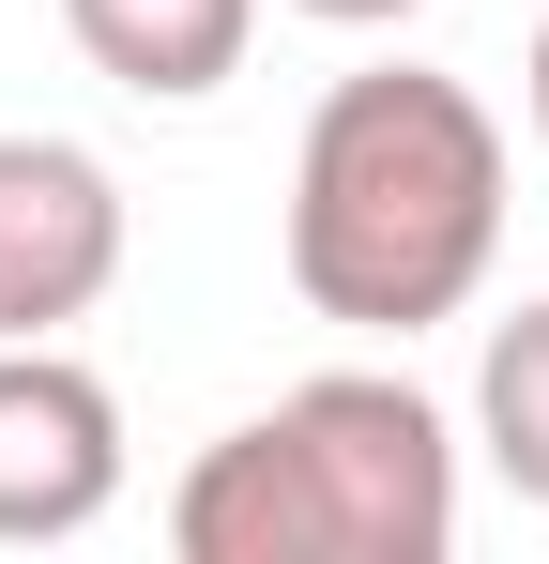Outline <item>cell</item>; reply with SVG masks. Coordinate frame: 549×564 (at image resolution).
<instances>
[{"label":"cell","instance_id":"1","mask_svg":"<svg viewBox=\"0 0 549 564\" xmlns=\"http://www.w3.org/2000/svg\"><path fill=\"white\" fill-rule=\"evenodd\" d=\"M504 260V122L473 77L366 62L290 153V290L352 336H428Z\"/></svg>","mask_w":549,"mask_h":564},{"label":"cell","instance_id":"2","mask_svg":"<svg viewBox=\"0 0 549 564\" xmlns=\"http://www.w3.org/2000/svg\"><path fill=\"white\" fill-rule=\"evenodd\" d=\"M183 564H443L458 550V427L397 367H321L169 488Z\"/></svg>","mask_w":549,"mask_h":564},{"label":"cell","instance_id":"3","mask_svg":"<svg viewBox=\"0 0 549 564\" xmlns=\"http://www.w3.org/2000/svg\"><path fill=\"white\" fill-rule=\"evenodd\" d=\"M122 503V397L62 336H0V550H77Z\"/></svg>","mask_w":549,"mask_h":564},{"label":"cell","instance_id":"4","mask_svg":"<svg viewBox=\"0 0 549 564\" xmlns=\"http://www.w3.org/2000/svg\"><path fill=\"white\" fill-rule=\"evenodd\" d=\"M122 290V184L92 138H0V336H62Z\"/></svg>","mask_w":549,"mask_h":564},{"label":"cell","instance_id":"5","mask_svg":"<svg viewBox=\"0 0 549 564\" xmlns=\"http://www.w3.org/2000/svg\"><path fill=\"white\" fill-rule=\"evenodd\" d=\"M62 31H77V62L107 93L138 107H198L245 77V46H260V0H62Z\"/></svg>","mask_w":549,"mask_h":564},{"label":"cell","instance_id":"6","mask_svg":"<svg viewBox=\"0 0 549 564\" xmlns=\"http://www.w3.org/2000/svg\"><path fill=\"white\" fill-rule=\"evenodd\" d=\"M473 443H488V473H504L519 503H549V305L488 321V367H473Z\"/></svg>","mask_w":549,"mask_h":564},{"label":"cell","instance_id":"7","mask_svg":"<svg viewBox=\"0 0 549 564\" xmlns=\"http://www.w3.org/2000/svg\"><path fill=\"white\" fill-rule=\"evenodd\" d=\"M290 15H321V31H397V15H428V0H290Z\"/></svg>","mask_w":549,"mask_h":564},{"label":"cell","instance_id":"8","mask_svg":"<svg viewBox=\"0 0 549 564\" xmlns=\"http://www.w3.org/2000/svg\"><path fill=\"white\" fill-rule=\"evenodd\" d=\"M519 107H535V138H549V15H535V62H519Z\"/></svg>","mask_w":549,"mask_h":564}]
</instances>
